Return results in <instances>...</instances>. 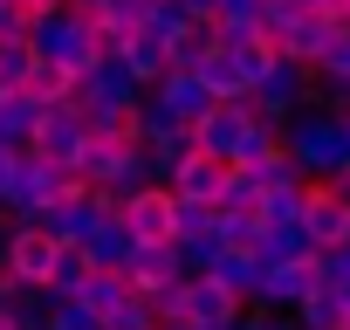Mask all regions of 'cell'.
Masks as SVG:
<instances>
[{"label": "cell", "mask_w": 350, "mask_h": 330, "mask_svg": "<svg viewBox=\"0 0 350 330\" xmlns=\"http://www.w3.org/2000/svg\"><path fill=\"white\" fill-rule=\"evenodd\" d=\"M117 62H124V76L137 83V90H151L172 62H165V49L158 42H144V35H131V42H117Z\"/></svg>", "instance_id": "cell-21"}, {"label": "cell", "mask_w": 350, "mask_h": 330, "mask_svg": "<svg viewBox=\"0 0 350 330\" xmlns=\"http://www.w3.org/2000/svg\"><path fill=\"white\" fill-rule=\"evenodd\" d=\"M35 103L14 90V97H0V151H28V138H35Z\"/></svg>", "instance_id": "cell-23"}, {"label": "cell", "mask_w": 350, "mask_h": 330, "mask_svg": "<svg viewBox=\"0 0 350 330\" xmlns=\"http://www.w3.org/2000/svg\"><path fill=\"white\" fill-rule=\"evenodd\" d=\"M8 179H14V151H0V207H8Z\"/></svg>", "instance_id": "cell-37"}, {"label": "cell", "mask_w": 350, "mask_h": 330, "mask_svg": "<svg viewBox=\"0 0 350 330\" xmlns=\"http://www.w3.org/2000/svg\"><path fill=\"white\" fill-rule=\"evenodd\" d=\"M282 158L302 173V186H329L350 173V144H343V117L323 110V103H302L288 124H282Z\"/></svg>", "instance_id": "cell-2"}, {"label": "cell", "mask_w": 350, "mask_h": 330, "mask_svg": "<svg viewBox=\"0 0 350 330\" xmlns=\"http://www.w3.org/2000/svg\"><path fill=\"white\" fill-rule=\"evenodd\" d=\"M137 97H144V90L124 76V62H117V55H96V62L76 76V90H69V103H76L83 117H131V110H137Z\"/></svg>", "instance_id": "cell-4"}, {"label": "cell", "mask_w": 350, "mask_h": 330, "mask_svg": "<svg viewBox=\"0 0 350 330\" xmlns=\"http://www.w3.org/2000/svg\"><path fill=\"white\" fill-rule=\"evenodd\" d=\"M42 330H96V316H90V309H83V303H55V309H49V323H42Z\"/></svg>", "instance_id": "cell-32"}, {"label": "cell", "mask_w": 350, "mask_h": 330, "mask_svg": "<svg viewBox=\"0 0 350 330\" xmlns=\"http://www.w3.org/2000/svg\"><path fill=\"white\" fill-rule=\"evenodd\" d=\"M28 55L62 69V76H83L103 55V42H96V21L83 8H55V14H28Z\"/></svg>", "instance_id": "cell-3"}, {"label": "cell", "mask_w": 350, "mask_h": 330, "mask_svg": "<svg viewBox=\"0 0 350 330\" xmlns=\"http://www.w3.org/2000/svg\"><path fill=\"white\" fill-rule=\"evenodd\" d=\"M254 262H261V268H288V262H316V248H309L302 220H275V227H261Z\"/></svg>", "instance_id": "cell-18"}, {"label": "cell", "mask_w": 350, "mask_h": 330, "mask_svg": "<svg viewBox=\"0 0 350 330\" xmlns=\"http://www.w3.org/2000/svg\"><path fill=\"white\" fill-rule=\"evenodd\" d=\"M186 76H200V90L213 97V103H247V83H241V69H234V55L227 49H213L200 69H186Z\"/></svg>", "instance_id": "cell-19"}, {"label": "cell", "mask_w": 350, "mask_h": 330, "mask_svg": "<svg viewBox=\"0 0 350 330\" xmlns=\"http://www.w3.org/2000/svg\"><path fill=\"white\" fill-rule=\"evenodd\" d=\"M343 248H350V234H343Z\"/></svg>", "instance_id": "cell-40"}, {"label": "cell", "mask_w": 350, "mask_h": 330, "mask_svg": "<svg viewBox=\"0 0 350 330\" xmlns=\"http://www.w3.org/2000/svg\"><path fill=\"white\" fill-rule=\"evenodd\" d=\"M220 179H227V165L186 151V158L165 173V193H172V200H200V207H213V200H220Z\"/></svg>", "instance_id": "cell-15"}, {"label": "cell", "mask_w": 350, "mask_h": 330, "mask_svg": "<svg viewBox=\"0 0 350 330\" xmlns=\"http://www.w3.org/2000/svg\"><path fill=\"white\" fill-rule=\"evenodd\" d=\"M172 8H179L186 21H213V14H220V0H172Z\"/></svg>", "instance_id": "cell-35"}, {"label": "cell", "mask_w": 350, "mask_h": 330, "mask_svg": "<svg viewBox=\"0 0 350 330\" xmlns=\"http://www.w3.org/2000/svg\"><path fill=\"white\" fill-rule=\"evenodd\" d=\"M241 316V303L220 289V282H206V275H186V323L193 330H227Z\"/></svg>", "instance_id": "cell-16"}, {"label": "cell", "mask_w": 350, "mask_h": 330, "mask_svg": "<svg viewBox=\"0 0 350 330\" xmlns=\"http://www.w3.org/2000/svg\"><path fill=\"white\" fill-rule=\"evenodd\" d=\"M254 241H261V220L254 214H220V248L227 255H254Z\"/></svg>", "instance_id": "cell-28"}, {"label": "cell", "mask_w": 350, "mask_h": 330, "mask_svg": "<svg viewBox=\"0 0 350 330\" xmlns=\"http://www.w3.org/2000/svg\"><path fill=\"white\" fill-rule=\"evenodd\" d=\"M144 97H151V103H158L172 124H186V131H193V124L213 110V97H206V90H200V76H186V69H165V76H158Z\"/></svg>", "instance_id": "cell-13"}, {"label": "cell", "mask_w": 350, "mask_h": 330, "mask_svg": "<svg viewBox=\"0 0 350 330\" xmlns=\"http://www.w3.org/2000/svg\"><path fill=\"white\" fill-rule=\"evenodd\" d=\"M343 144H350V117H343Z\"/></svg>", "instance_id": "cell-38"}, {"label": "cell", "mask_w": 350, "mask_h": 330, "mask_svg": "<svg viewBox=\"0 0 350 330\" xmlns=\"http://www.w3.org/2000/svg\"><path fill=\"white\" fill-rule=\"evenodd\" d=\"M302 296H316V268H309V262H288V268H261V282H254V303H247V309L288 316Z\"/></svg>", "instance_id": "cell-12"}, {"label": "cell", "mask_w": 350, "mask_h": 330, "mask_svg": "<svg viewBox=\"0 0 350 330\" xmlns=\"http://www.w3.org/2000/svg\"><path fill=\"white\" fill-rule=\"evenodd\" d=\"M254 207H261V173H254V165H227L213 214H254Z\"/></svg>", "instance_id": "cell-22"}, {"label": "cell", "mask_w": 350, "mask_h": 330, "mask_svg": "<svg viewBox=\"0 0 350 330\" xmlns=\"http://www.w3.org/2000/svg\"><path fill=\"white\" fill-rule=\"evenodd\" d=\"M302 8H309V14H329V21H336V14L350 8V0H302Z\"/></svg>", "instance_id": "cell-36"}, {"label": "cell", "mask_w": 350, "mask_h": 330, "mask_svg": "<svg viewBox=\"0 0 350 330\" xmlns=\"http://www.w3.org/2000/svg\"><path fill=\"white\" fill-rule=\"evenodd\" d=\"M302 234H309L316 255L343 248V234H350V207H343L329 186H309V193H302Z\"/></svg>", "instance_id": "cell-11"}, {"label": "cell", "mask_w": 350, "mask_h": 330, "mask_svg": "<svg viewBox=\"0 0 350 330\" xmlns=\"http://www.w3.org/2000/svg\"><path fill=\"white\" fill-rule=\"evenodd\" d=\"M0 330H14V323H8V316H0Z\"/></svg>", "instance_id": "cell-39"}, {"label": "cell", "mask_w": 350, "mask_h": 330, "mask_svg": "<svg viewBox=\"0 0 350 330\" xmlns=\"http://www.w3.org/2000/svg\"><path fill=\"white\" fill-rule=\"evenodd\" d=\"M55 241H42L35 227H14L8 234V262H0V275H8L14 289H49V275H55Z\"/></svg>", "instance_id": "cell-7"}, {"label": "cell", "mask_w": 350, "mask_h": 330, "mask_svg": "<svg viewBox=\"0 0 350 330\" xmlns=\"http://www.w3.org/2000/svg\"><path fill=\"white\" fill-rule=\"evenodd\" d=\"M103 214H110V200H103V193H69V200H55V207L35 220V234H42V241H55V248H76Z\"/></svg>", "instance_id": "cell-8"}, {"label": "cell", "mask_w": 350, "mask_h": 330, "mask_svg": "<svg viewBox=\"0 0 350 330\" xmlns=\"http://www.w3.org/2000/svg\"><path fill=\"white\" fill-rule=\"evenodd\" d=\"M213 49H220V42H213V21H193V28H186L179 42L165 49V62H172V69H200V62H206Z\"/></svg>", "instance_id": "cell-26"}, {"label": "cell", "mask_w": 350, "mask_h": 330, "mask_svg": "<svg viewBox=\"0 0 350 330\" xmlns=\"http://www.w3.org/2000/svg\"><path fill=\"white\" fill-rule=\"evenodd\" d=\"M83 144H90V131H83V110L76 103H49L42 117H35V138H28V151L42 158V165H69L83 158Z\"/></svg>", "instance_id": "cell-5"}, {"label": "cell", "mask_w": 350, "mask_h": 330, "mask_svg": "<svg viewBox=\"0 0 350 330\" xmlns=\"http://www.w3.org/2000/svg\"><path fill=\"white\" fill-rule=\"evenodd\" d=\"M302 103H316V90H309V69H295V62H268V76L247 90V110L268 124H288Z\"/></svg>", "instance_id": "cell-6"}, {"label": "cell", "mask_w": 350, "mask_h": 330, "mask_svg": "<svg viewBox=\"0 0 350 330\" xmlns=\"http://www.w3.org/2000/svg\"><path fill=\"white\" fill-rule=\"evenodd\" d=\"M28 69H35L28 42H8V49H0V97H14V90L28 83Z\"/></svg>", "instance_id": "cell-29"}, {"label": "cell", "mask_w": 350, "mask_h": 330, "mask_svg": "<svg viewBox=\"0 0 350 330\" xmlns=\"http://www.w3.org/2000/svg\"><path fill=\"white\" fill-rule=\"evenodd\" d=\"M117 227H124L137 248H158V241H172V193H165V186H144V193L117 200Z\"/></svg>", "instance_id": "cell-9"}, {"label": "cell", "mask_w": 350, "mask_h": 330, "mask_svg": "<svg viewBox=\"0 0 350 330\" xmlns=\"http://www.w3.org/2000/svg\"><path fill=\"white\" fill-rule=\"evenodd\" d=\"M8 42H28V14L14 8V0H0V49Z\"/></svg>", "instance_id": "cell-33"}, {"label": "cell", "mask_w": 350, "mask_h": 330, "mask_svg": "<svg viewBox=\"0 0 350 330\" xmlns=\"http://www.w3.org/2000/svg\"><path fill=\"white\" fill-rule=\"evenodd\" d=\"M193 151L213 158V165H261L282 151V124L254 117L247 103H213L200 124H193Z\"/></svg>", "instance_id": "cell-1"}, {"label": "cell", "mask_w": 350, "mask_h": 330, "mask_svg": "<svg viewBox=\"0 0 350 330\" xmlns=\"http://www.w3.org/2000/svg\"><path fill=\"white\" fill-rule=\"evenodd\" d=\"M131 248H137V241H131V234L117 227V214H103V220H96V227H90L83 241H76V255H83V268H96V275H124V262H131Z\"/></svg>", "instance_id": "cell-14"}, {"label": "cell", "mask_w": 350, "mask_h": 330, "mask_svg": "<svg viewBox=\"0 0 350 330\" xmlns=\"http://www.w3.org/2000/svg\"><path fill=\"white\" fill-rule=\"evenodd\" d=\"M186 28H193V21H186L179 8H172V0H151V8H144V28H137V35H144V42H158V49H172V42H179Z\"/></svg>", "instance_id": "cell-27"}, {"label": "cell", "mask_w": 350, "mask_h": 330, "mask_svg": "<svg viewBox=\"0 0 350 330\" xmlns=\"http://www.w3.org/2000/svg\"><path fill=\"white\" fill-rule=\"evenodd\" d=\"M227 55H234V69H241V83H247V90H254V83L268 76V62H275L261 42H247V49H227Z\"/></svg>", "instance_id": "cell-31"}, {"label": "cell", "mask_w": 350, "mask_h": 330, "mask_svg": "<svg viewBox=\"0 0 350 330\" xmlns=\"http://www.w3.org/2000/svg\"><path fill=\"white\" fill-rule=\"evenodd\" d=\"M288 323H295V330H343V303H336L329 289H316V296H302V303L288 309Z\"/></svg>", "instance_id": "cell-25"}, {"label": "cell", "mask_w": 350, "mask_h": 330, "mask_svg": "<svg viewBox=\"0 0 350 330\" xmlns=\"http://www.w3.org/2000/svg\"><path fill=\"white\" fill-rule=\"evenodd\" d=\"M206 282H220V289L247 309V303H254V282H261V262H254V255H227V248H220V262L206 268Z\"/></svg>", "instance_id": "cell-20"}, {"label": "cell", "mask_w": 350, "mask_h": 330, "mask_svg": "<svg viewBox=\"0 0 350 330\" xmlns=\"http://www.w3.org/2000/svg\"><path fill=\"white\" fill-rule=\"evenodd\" d=\"M96 330H151V309H144V296H124V303H117V309H110Z\"/></svg>", "instance_id": "cell-30"}, {"label": "cell", "mask_w": 350, "mask_h": 330, "mask_svg": "<svg viewBox=\"0 0 350 330\" xmlns=\"http://www.w3.org/2000/svg\"><path fill=\"white\" fill-rule=\"evenodd\" d=\"M329 42H336V21H329V14H295V21L268 42V55H275V62H295V69H316Z\"/></svg>", "instance_id": "cell-10"}, {"label": "cell", "mask_w": 350, "mask_h": 330, "mask_svg": "<svg viewBox=\"0 0 350 330\" xmlns=\"http://www.w3.org/2000/svg\"><path fill=\"white\" fill-rule=\"evenodd\" d=\"M234 330H295V323H288V316H268V309H241Z\"/></svg>", "instance_id": "cell-34"}, {"label": "cell", "mask_w": 350, "mask_h": 330, "mask_svg": "<svg viewBox=\"0 0 350 330\" xmlns=\"http://www.w3.org/2000/svg\"><path fill=\"white\" fill-rule=\"evenodd\" d=\"M124 296H131V289H124V275H96V268H90V275H83V289H76V303H83L96 323H103V316H110Z\"/></svg>", "instance_id": "cell-24"}, {"label": "cell", "mask_w": 350, "mask_h": 330, "mask_svg": "<svg viewBox=\"0 0 350 330\" xmlns=\"http://www.w3.org/2000/svg\"><path fill=\"white\" fill-rule=\"evenodd\" d=\"M158 282H186V275H179V248H172V241H158V248H131V262H124V289L144 296V289H158Z\"/></svg>", "instance_id": "cell-17"}]
</instances>
